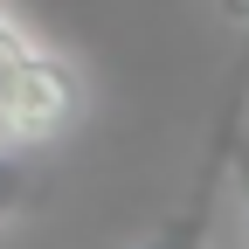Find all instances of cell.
Segmentation results:
<instances>
[{
  "label": "cell",
  "mask_w": 249,
  "mask_h": 249,
  "mask_svg": "<svg viewBox=\"0 0 249 249\" xmlns=\"http://www.w3.org/2000/svg\"><path fill=\"white\" fill-rule=\"evenodd\" d=\"M83 111V76L70 55H55L7 0H0V139L7 145H49L76 124Z\"/></svg>",
  "instance_id": "6da1fadb"
},
{
  "label": "cell",
  "mask_w": 249,
  "mask_h": 249,
  "mask_svg": "<svg viewBox=\"0 0 249 249\" xmlns=\"http://www.w3.org/2000/svg\"><path fill=\"white\" fill-rule=\"evenodd\" d=\"M249 132V21H242V49L222 76V104H214V124H208V152L194 166V187L180 194V208L166 214L160 229L132 249H214V208L229 194V160H235V139Z\"/></svg>",
  "instance_id": "7a4b0ae2"
},
{
  "label": "cell",
  "mask_w": 249,
  "mask_h": 249,
  "mask_svg": "<svg viewBox=\"0 0 249 249\" xmlns=\"http://www.w3.org/2000/svg\"><path fill=\"white\" fill-rule=\"evenodd\" d=\"M28 194H35V180H28L21 145L0 139V222H7V214H21V208H28Z\"/></svg>",
  "instance_id": "3957f363"
},
{
  "label": "cell",
  "mask_w": 249,
  "mask_h": 249,
  "mask_svg": "<svg viewBox=\"0 0 249 249\" xmlns=\"http://www.w3.org/2000/svg\"><path fill=\"white\" fill-rule=\"evenodd\" d=\"M229 187H235V201H242V214H249V132L235 139V160H229Z\"/></svg>",
  "instance_id": "277c9868"
}]
</instances>
